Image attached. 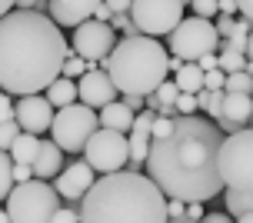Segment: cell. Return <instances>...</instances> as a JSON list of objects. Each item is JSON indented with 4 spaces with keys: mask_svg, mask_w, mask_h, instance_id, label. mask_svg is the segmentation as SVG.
<instances>
[{
    "mask_svg": "<svg viewBox=\"0 0 253 223\" xmlns=\"http://www.w3.org/2000/svg\"><path fill=\"white\" fill-rule=\"evenodd\" d=\"M227 134L216 124L180 113L177 130L164 140H153L147 157V177L173 200L207 203L227 190L220 177V147Z\"/></svg>",
    "mask_w": 253,
    "mask_h": 223,
    "instance_id": "6da1fadb",
    "label": "cell"
},
{
    "mask_svg": "<svg viewBox=\"0 0 253 223\" xmlns=\"http://www.w3.org/2000/svg\"><path fill=\"white\" fill-rule=\"evenodd\" d=\"M67 40L60 24L40 10H10L0 20V87L3 93L27 97L47 93L63 74Z\"/></svg>",
    "mask_w": 253,
    "mask_h": 223,
    "instance_id": "7a4b0ae2",
    "label": "cell"
},
{
    "mask_svg": "<svg viewBox=\"0 0 253 223\" xmlns=\"http://www.w3.org/2000/svg\"><path fill=\"white\" fill-rule=\"evenodd\" d=\"M167 203L170 197L147 174L120 170L93 183L80 203V217L84 223H170Z\"/></svg>",
    "mask_w": 253,
    "mask_h": 223,
    "instance_id": "3957f363",
    "label": "cell"
},
{
    "mask_svg": "<svg viewBox=\"0 0 253 223\" xmlns=\"http://www.w3.org/2000/svg\"><path fill=\"white\" fill-rule=\"evenodd\" d=\"M100 67L114 77L120 93L150 97L170 74V53L160 47L157 37L140 34V37H124Z\"/></svg>",
    "mask_w": 253,
    "mask_h": 223,
    "instance_id": "277c9868",
    "label": "cell"
},
{
    "mask_svg": "<svg viewBox=\"0 0 253 223\" xmlns=\"http://www.w3.org/2000/svg\"><path fill=\"white\" fill-rule=\"evenodd\" d=\"M60 193L50 180H27L17 183L13 193L3 200V213L10 217V223H53L57 210H60Z\"/></svg>",
    "mask_w": 253,
    "mask_h": 223,
    "instance_id": "5b68a950",
    "label": "cell"
},
{
    "mask_svg": "<svg viewBox=\"0 0 253 223\" xmlns=\"http://www.w3.org/2000/svg\"><path fill=\"white\" fill-rule=\"evenodd\" d=\"M100 130V113L87 107L84 100H77L70 107H60L57 110V120H53L50 136L63 147V153H84L90 143V136Z\"/></svg>",
    "mask_w": 253,
    "mask_h": 223,
    "instance_id": "8992f818",
    "label": "cell"
},
{
    "mask_svg": "<svg viewBox=\"0 0 253 223\" xmlns=\"http://www.w3.org/2000/svg\"><path fill=\"white\" fill-rule=\"evenodd\" d=\"M220 177L227 190H253V127H243L223 140Z\"/></svg>",
    "mask_w": 253,
    "mask_h": 223,
    "instance_id": "52a82bcc",
    "label": "cell"
},
{
    "mask_svg": "<svg viewBox=\"0 0 253 223\" xmlns=\"http://www.w3.org/2000/svg\"><path fill=\"white\" fill-rule=\"evenodd\" d=\"M223 44L220 37V30H216L213 20H207V17H187L183 24L170 34V53L173 57H183V60H200L207 53H216V47Z\"/></svg>",
    "mask_w": 253,
    "mask_h": 223,
    "instance_id": "ba28073f",
    "label": "cell"
},
{
    "mask_svg": "<svg viewBox=\"0 0 253 223\" xmlns=\"http://www.w3.org/2000/svg\"><path fill=\"white\" fill-rule=\"evenodd\" d=\"M84 157L90 160V167H93L100 177L103 174H120V170L130 167V136L120 134V130L100 127L97 134L90 136Z\"/></svg>",
    "mask_w": 253,
    "mask_h": 223,
    "instance_id": "9c48e42d",
    "label": "cell"
},
{
    "mask_svg": "<svg viewBox=\"0 0 253 223\" xmlns=\"http://www.w3.org/2000/svg\"><path fill=\"white\" fill-rule=\"evenodd\" d=\"M183 0H133V20L147 37H170L183 24Z\"/></svg>",
    "mask_w": 253,
    "mask_h": 223,
    "instance_id": "30bf717a",
    "label": "cell"
},
{
    "mask_svg": "<svg viewBox=\"0 0 253 223\" xmlns=\"http://www.w3.org/2000/svg\"><path fill=\"white\" fill-rule=\"evenodd\" d=\"M74 50L84 57V60L90 63H103L110 53H114V47L120 44L117 40V30L110 24H103V20H84L80 27H74Z\"/></svg>",
    "mask_w": 253,
    "mask_h": 223,
    "instance_id": "8fae6325",
    "label": "cell"
},
{
    "mask_svg": "<svg viewBox=\"0 0 253 223\" xmlns=\"http://www.w3.org/2000/svg\"><path fill=\"white\" fill-rule=\"evenodd\" d=\"M93 183H97V170L90 167L87 157H74V163H67L60 177L53 180L57 193L63 200H74V203H84V197L93 190Z\"/></svg>",
    "mask_w": 253,
    "mask_h": 223,
    "instance_id": "7c38bea8",
    "label": "cell"
},
{
    "mask_svg": "<svg viewBox=\"0 0 253 223\" xmlns=\"http://www.w3.org/2000/svg\"><path fill=\"white\" fill-rule=\"evenodd\" d=\"M17 120L27 134H50L57 107L47 100V93H27V97H17Z\"/></svg>",
    "mask_w": 253,
    "mask_h": 223,
    "instance_id": "4fadbf2b",
    "label": "cell"
},
{
    "mask_svg": "<svg viewBox=\"0 0 253 223\" xmlns=\"http://www.w3.org/2000/svg\"><path fill=\"white\" fill-rule=\"evenodd\" d=\"M80 100L87 103V107H93V110H103L107 103H114L117 93H120V87L114 84V77L103 70L100 63H90V70L80 80Z\"/></svg>",
    "mask_w": 253,
    "mask_h": 223,
    "instance_id": "5bb4252c",
    "label": "cell"
},
{
    "mask_svg": "<svg viewBox=\"0 0 253 223\" xmlns=\"http://www.w3.org/2000/svg\"><path fill=\"white\" fill-rule=\"evenodd\" d=\"M250 124H253V97L250 93H227L223 97V110L216 117V127L230 136Z\"/></svg>",
    "mask_w": 253,
    "mask_h": 223,
    "instance_id": "9a60e30c",
    "label": "cell"
},
{
    "mask_svg": "<svg viewBox=\"0 0 253 223\" xmlns=\"http://www.w3.org/2000/svg\"><path fill=\"white\" fill-rule=\"evenodd\" d=\"M103 0H50V17L60 27H80L84 20H93Z\"/></svg>",
    "mask_w": 253,
    "mask_h": 223,
    "instance_id": "2e32d148",
    "label": "cell"
},
{
    "mask_svg": "<svg viewBox=\"0 0 253 223\" xmlns=\"http://www.w3.org/2000/svg\"><path fill=\"white\" fill-rule=\"evenodd\" d=\"M63 170V147L57 140H40V153L34 160V177L37 180H57Z\"/></svg>",
    "mask_w": 253,
    "mask_h": 223,
    "instance_id": "e0dca14e",
    "label": "cell"
},
{
    "mask_svg": "<svg viewBox=\"0 0 253 223\" xmlns=\"http://www.w3.org/2000/svg\"><path fill=\"white\" fill-rule=\"evenodd\" d=\"M133 124H137V113L130 110L124 100H114V103H107V107L100 110V127H107V130L130 134V130H133Z\"/></svg>",
    "mask_w": 253,
    "mask_h": 223,
    "instance_id": "ac0fdd59",
    "label": "cell"
},
{
    "mask_svg": "<svg viewBox=\"0 0 253 223\" xmlns=\"http://www.w3.org/2000/svg\"><path fill=\"white\" fill-rule=\"evenodd\" d=\"M47 100H50L57 110H60V107H70V103H77V100H80V84L60 74L50 87H47Z\"/></svg>",
    "mask_w": 253,
    "mask_h": 223,
    "instance_id": "d6986e66",
    "label": "cell"
},
{
    "mask_svg": "<svg viewBox=\"0 0 253 223\" xmlns=\"http://www.w3.org/2000/svg\"><path fill=\"white\" fill-rule=\"evenodd\" d=\"M40 140H43V136L24 130V134L13 140V147L7 150V153L13 157V163H30V167H34V160H37V153H40Z\"/></svg>",
    "mask_w": 253,
    "mask_h": 223,
    "instance_id": "ffe728a7",
    "label": "cell"
},
{
    "mask_svg": "<svg viewBox=\"0 0 253 223\" xmlns=\"http://www.w3.org/2000/svg\"><path fill=\"white\" fill-rule=\"evenodd\" d=\"M173 80H177V87L183 90V93H200L203 80H207V70H203L197 60H190V63H183L177 74H173Z\"/></svg>",
    "mask_w": 253,
    "mask_h": 223,
    "instance_id": "44dd1931",
    "label": "cell"
},
{
    "mask_svg": "<svg viewBox=\"0 0 253 223\" xmlns=\"http://www.w3.org/2000/svg\"><path fill=\"white\" fill-rule=\"evenodd\" d=\"M177 97H180L177 80H164V84L157 87V93H150V97H147V110H160V107H170V103H177Z\"/></svg>",
    "mask_w": 253,
    "mask_h": 223,
    "instance_id": "7402d4cb",
    "label": "cell"
},
{
    "mask_svg": "<svg viewBox=\"0 0 253 223\" xmlns=\"http://www.w3.org/2000/svg\"><path fill=\"white\" fill-rule=\"evenodd\" d=\"M227 210L237 213V217H247L253 213V190H227Z\"/></svg>",
    "mask_w": 253,
    "mask_h": 223,
    "instance_id": "603a6c76",
    "label": "cell"
},
{
    "mask_svg": "<svg viewBox=\"0 0 253 223\" xmlns=\"http://www.w3.org/2000/svg\"><path fill=\"white\" fill-rule=\"evenodd\" d=\"M17 186V177H13V157L7 150H0V197L7 200Z\"/></svg>",
    "mask_w": 253,
    "mask_h": 223,
    "instance_id": "cb8c5ba5",
    "label": "cell"
},
{
    "mask_svg": "<svg viewBox=\"0 0 253 223\" xmlns=\"http://www.w3.org/2000/svg\"><path fill=\"white\" fill-rule=\"evenodd\" d=\"M223 97H227V90H200L197 93V103H200L203 113H210V117H220V110H223Z\"/></svg>",
    "mask_w": 253,
    "mask_h": 223,
    "instance_id": "d4e9b609",
    "label": "cell"
},
{
    "mask_svg": "<svg viewBox=\"0 0 253 223\" xmlns=\"http://www.w3.org/2000/svg\"><path fill=\"white\" fill-rule=\"evenodd\" d=\"M90 70V60H84L80 53H77L74 47H70V53H67V60H63V77H70V80H80V77Z\"/></svg>",
    "mask_w": 253,
    "mask_h": 223,
    "instance_id": "484cf974",
    "label": "cell"
},
{
    "mask_svg": "<svg viewBox=\"0 0 253 223\" xmlns=\"http://www.w3.org/2000/svg\"><path fill=\"white\" fill-rule=\"evenodd\" d=\"M227 93H250L253 97V77L247 70H237V74H227V84H223Z\"/></svg>",
    "mask_w": 253,
    "mask_h": 223,
    "instance_id": "4316f807",
    "label": "cell"
},
{
    "mask_svg": "<svg viewBox=\"0 0 253 223\" xmlns=\"http://www.w3.org/2000/svg\"><path fill=\"white\" fill-rule=\"evenodd\" d=\"M220 70L223 74L247 70V53H240V50H220Z\"/></svg>",
    "mask_w": 253,
    "mask_h": 223,
    "instance_id": "83f0119b",
    "label": "cell"
},
{
    "mask_svg": "<svg viewBox=\"0 0 253 223\" xmlns=\"http://www.w3.org/2000/svg\"><path fill=\"white\" fill-rule=\"evenodd\" d=\"M197 17H207V20H216L220 17V0H193L190 3Z\"/></svg>",
    "mask_w": 253,
    "mask_h": 223,
    "instance_id": "f1b7e54d",
    "label": "cell"
},
{
    "mask_svg": "<svg viewBox=\"0 0 253 223\" xmlns=\"http://www.w3.org/2000/svg\"><path fill=\"white\" fill-rule=\"evenodd\" d=\"M213 24H216V30H220V37L230 40L233 34H237V24H240V20H237V17H230V13H220Z\"/></svg>",
    "mask_w": 253,
    "mask_h": 223,
    "instance_id": "f546056e",
    "label": "cell"
},
{
    "mask_svg": "<svg viewBox=\"0 0 253 223\" xmlns=\"http://www.w3.org/2000/svg\"><path fill=\"white\" fill-rule=\"evenodd\" d=\"M167 213H170V223H187V200H173L170 197Z\"/></svg>",
    "mask_w": 253,
    "mask_h": 223,
    "instance_id": "4dcf8cb0",
    "label": "cell"
},
{
    "mask_svg": "<svg viewBox=\"0 0 253 223\" xmlns=\"http://www.w3.org/2000/svg\"><path fill=\"white\" fill-rule=\"evenodd\" d=\"M227 84V74L216 67V70H207V80H203V90H223Z\"/></svg>",
    "mask_w": 253,
    "mask_h": 223,
    "instance_id": "1f68e13d",
    "label": "cell"
},
{
    "mask_svg": "<svg viewBox=\"0 0 253 223\" xmlns=\"http://www.w3.org/2000/svg\"><path fill=\"white\" fill-rule=\"evenodd\" d=\"M177 110H180V113H197V110H200V103H197V93H183V90H180Z\"/></svg>",
    "mask_w": 253,
    "mask_h": 223,
    "instance_id": "d6a6232c",
    "label": "cell"
},
{
    "mask_svg": "<svg viewBox=\"0 0 253 223\" xmlns=\"http://www.w3.org/2000/svg\"><path fill=\"white\" fill-rule=\"evenodd\" d=\"M13 177H17V183H27V180H34V167L30 163H13Z\"/></svg>",
    "mask_w": 253,
    "mask_h": 223,
    "instance_id": "836d02e7",
    "label": "cell"
},
{
    "mask_svg": "<svg viewBox=\"0 0 253 223\" xmlns=\"http://www.w3.org/2000/svg\"><path fill=\"white\" fill-rule=\"evenodd\" d=\"M124 103H126V107H130L133 113L147 110V97H137V93H124Z\"/></svg>",
    "mask_w": 253,
    "mask_h": 223,
    "instance_id": "e575fe53",
    "label": "cell"
},
{
    "mask_svg": "<svg viewBox=\"0 0 253 223\" xmlns=\"http://www.w3.org/2000/svg\"><path fill=\"white\" fill-rule=\"evenodd\" d=\"M107 7L114 13H130L133 10V0H107Z\"/></svg>",
    "mask_w": 253,
    "mask_h": 223,
    "instance_id": "d590c367",
    "label": "cell"
},
{
    "mask_svg": "<svg viewBox=\"0 0 253 223\" xmlns=\"http://www.w3.org/2000/svg\"><path fill=\"white\" fill-rule=\"evenodd\" d=\"M197 63H200L203 70H216V67H220V53H207V57H200Z\"/></svg>",
    "mask_w": 253,
    "mask_h": 223,
    "instance_id": "8d00e7d4",
    "label": "cell"
},
{
    "mask_svg": "<svg viewBox=\"0 0 253 223\" xmlns=\"http://www.w3.org/2000/svg\"><path fill=\"white\" fill-rule=\"evenodd\" d=\"M203 203H187V220H203Z\"/></svg>",
    "mask_w": 253,
    "mask_h": 223,
    "instance_id": "74e56055",
    "label": "cell"
},
{
    "mask_svg": "<svg viewBox=\"0 0 253 223\" xmlns=\"http://www.w3.org/2000/svg\"><path fill=\"white\" fill-rule=\"evenodd\" d=\"M237 10H240V3H237V0H220V13H230V17H237Z\"/></svg>",
    "mask_w": 253,
    "mask_h": 223,
    "instance_id": "f35d334b",
    "label": "cell"
},
{
    "mask_svg": "<svg viewBox=\"0 0 253 223\" xmlns=\"http://www.w3.org/2000/svg\"><path fill=\"white\" fill-rule=\"evenodd\" d=\"M97 20H103V24H110V20H114V10L107 7V0H103V3H100V10H97Z\"/></svg>",
    "mask_w": 253,
    "mask_h": 223,
    "instance_id": "ab89813d",
    "label": "cell"
},
{
    "mask_svg": "<svg viewBox=\"0 0 253 223\" xmlns=\"http://www.w3.org/2000/svg\"><path fill=\"white\" fill-rule=\"evenodd\" d=\"M203 223H233L227 217V213H207V217H203Z\"/></svg>",
    "mask_w": 253,
    "mask_h": 223,
    "instance_id": "60d3db41",
    "label": "cell"
},
{
    "mask_svg": "<svg viewBox=\"0 0 253 223\" xmlns=\"http://www.w3.org/2000/svg\"><path fill=\"white\" fill-rule=\"evenodd\" d=\"M240 3V13L247 17V20H253V0H237Z\"/></svg>",
    "mask_w": 253,
    "mask_h": 223,
    "instance_id": "b9f144b4",
    "label": "cell"
},
{
    "mask_svg": "<svg viewBox=\"0 0 253 223\" xmlns=\"http://www.w3.org/2000/svg\"><path fill=\"white\" fill-rule=\"evenodd\" d=\"M37 7V0H17V10H34Z\"/></svg>",
    "mask_w": 253,
    "mask_h": 223,
    "instance_id": "7bdbcfd3",
    "label": "cell"
},
{
    "mask_svg": "<svg viewBox=\"0 0 253 223\" xmlns=\"http://www.w3.org/2000/svg\"><path fill=\"white\" fill-rule=\"evenodd\" d=\"M0 10H3V13H10V10H17V0H0Z\"/></svg>",
    "mask_w": 253,
    "mask_h": 223,
    "instance_id": "ee69618b",
    "label": "cell"
},
{
    "mask_svg": "<svg viewBox=\"0 0 253 223\" xmlns=\"http://www.w3.org/2000/svg\"><path fill=\"white\" fill-rule=\"evenodd\" d=\"M247 57L253 60V34H250V44H247Z\"/></svg>",
    "mask_w": 253,
    "mask_h": 223,
    "instance_id": "f6af8a7d",
    "label": "cell"
},
{
    "mask_svg": "<svg viewBox=\"0 0 253 223\" xmlns=\"http://www.w3.org/2000/svg\"><path fill=\"white\" fill-rule=\"evenodd\" d=\"M237 223H253V213H247V217H240Z\"/></svg>",
    "mask_w": 253,
    "mask_h": 223,
    "instance_id": "bcb514c9",
    "label": "cell"
},
{
    "mask_svg": "<svg viewBox=\"0 0 253 223\" xmlns=\"http://www.w3.org/2000/svg\"><path fill=\"white\" fill-rule=\"evenodd\" d=\"M247 74L253 77V60H250V57H247Z\"/></svg>",
    "mask_w": 253,
    "mask_h": 223,
    "instance_id": "7dc6e473",
    "label": "cell"
},
{
    "mask_svg": "<svg viewBox=\"0 0 253 223\" xmlns=\"http://www.w3.org/2000/svg\"><path fill=\"white\" fill-rule=\"evenodd\" d=\"M187 223H203V220H187Z\"/></svg>",
    "mask_w": 253,
    "mask_h": 223,
    "instance_id": "c3c4849f",
    "label": "cell"
},
{
    "mask_svg": "<svg viewBox=\"0 0 253 223\" xmlns=\"http://www.w3.org/2000/svg\"><path fill=\"white\" fill-rule=\"evenodd\" d=\"M183 3H193V0H183Z\"/></svg>",
    "mask_w": 253,
    "mask_h": 223,
    "instance_id": "681fc988",
    "label": "cell"
},
{
    "mask_svg": "<svg viewBox=\"0 0 253 223\" xmlns=\"http://www.w3.org/2000/svg\"><path fill=\"white\" fill-rule=\"evenodd\" d=\"M250 127H253V124H250Z\"/></svg>",
    "mask_w": 253,
    "mask_h": 223,
    "instance_id": "f907efd6",
    "label": "cell"
}]
</instances>
